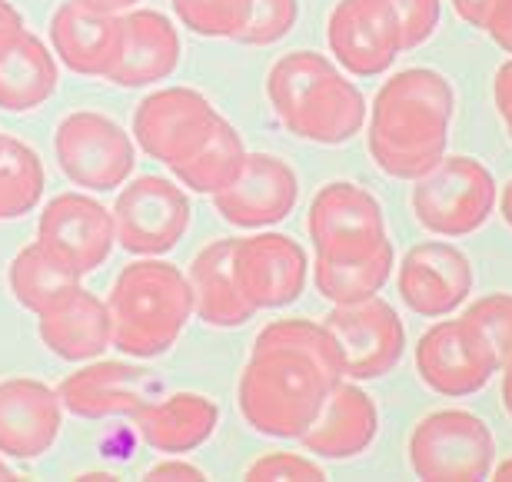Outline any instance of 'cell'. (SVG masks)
I'll return each mask as SVG.
<instances>
[{"label":"cell","instance_id":"cell-17","mask_svg":"<svg viewBox=\"0 0 512 482\" xmlns=\"http://www.w3.org/2000/svg\"><path fill=\"white\" fill-rule=\"evenodd\" d=\"M300 200V180L276 153H247L237 180L213 193V207L230 227L260 230L286 220Z\"/></svg>","mask_w":512,"mask_h":482},{"label":"cell","instance_id":"cell-21","mask_svg":"<svg viewBox=\"0 0 512 482\" xmlns=\"http://www.w3.org/2000/svg\"><path fill=\"white\" fill-rule=\"evenodd\" d=\"M50 47L70 74L107 80L120 54V14L97 10L87 0H64L50 20Z\"/></svg>","mask_w":512,"mask_h":482},{"label":"cell","instance_id":"cell-16","mask_svg":"<svg viewBox=\"0 0 512 482\" xmlns=\"http://www.w3.org/2000/svg\"><path fill=\"white\" fill-rule=\"evenodd\" d=\"M233 270H237L240 293L256 313L296 303L310 280L306 250L286 233H253L237 240Z\"/></svg>","mask_w":512,"mask_h":482},{"label":"cell","instance_id":"cell-38","mask_svg":"<svg viewBox=\"0 0 512 482\" xmlns=\"http://www.w3.org/2000/svg\"><path fill=\"white\" fill-rule=\"evenodd\" d=\"M493 100H496V110H499V117H503L506 133H509V140H512V60H506V64L496 70V77H493Z\"/></svg>","mask_w":512,"mask_h":482},{"label":"cell","instance_id":"cell-10","mask_svg":"<svg viewBox=\"0 0 512 482\" xmlns=\"http://www.w3.org/2000/svg\"><path fill=\"white\" fill-rule=\"evenodd\" d=\"M326 44L346 74L380 77L406 50L389 0H336L326 17Z\"/></svg>","mask_w":512,"mask_h":482},{"label":"cell","instance_id":"cell-20","mask_svg":"<svg viewBox=\"0 0 512 482\" xmlns=\"http://www.w3.org/2000/svg\"><path fill=\"white\" fill-rule=\"evenodd\" d=\"M376 433H380L376 403L356 386V379L353 383L340 379L326 393L320 413H316L310 429L300 436V443L306 453L333 459V463H346V459L363 456L373 446Z\"/></svg>","mask_w":512,"mask_h":482},{"label":"cell","instance_id":"cell-44","mask_svg":"<svg viewBox=\"0 0 512 482\" xmlns=\"http://www.w3.org/2000/svg\"><path fill=\"white\" fill-rule=\"evenodd\" d=\"M489 476H493L496 482H512V456L503 459L499 466H493V473H489Z\"/></svg>","mask_w":512,"mask_h":482},{"label":"cell","instance_id":"cell-4","mask_svg":"<svg viewBox=\"0 0 512 482\" xmlns=\"http://www.w3.org/2000/svg\"><path fill=\"white\" fill-rule=\"evenodd\" d=\"M107 310L117 350L133 360H157L187 330L193 290L173 263L137 260L117 273Z\"/></svg>","mask_w":512,"mask_h":482},{"label":"cell","instance_id":"cell-27","mask_svg":"<svg viewBox=\"0 0 512 482\" xmlns=\"http://www.w3.org/2000/svg\"><path fill=\"white\" fill-rule=\"evenodd\" d=\"M7 286L14 293V300L30 313H47L50 306H57L67 293H74L80 286V273L70 270L67 263H60L44 243L24 246L7 270Z\"/></svg>","mask_w":512,"mask_h":482},{"label":"cell","instance_id":"cell-15","mask_svg":"<svg viewBox=\"0 0 512 482\" xmlns=\"http://www.w3.org/2000/svg\"><path fill=\"white\" fill-rule=\"evenodd\" d=\"M37 240L80 276L110 260L117 243L114 213L87 193H60L37 220Z\"/></svg>","mask_w":512,"mask_h":482},{"label":"cell","instance_id":"cell-25","mask_svg":"<svg viewBox=\"0 0 512 482\" xmlns=\"http://www.w3.org/2000/svg\"><path fill=\"white\" fill-rule=\"evenodd\" d=\"M233 250H237V240H213L193 256L187 273L193 290V313L207 326H217V330L243 326L256 313L247 303V296L240 293Z\"/></svg>","mask_w":512,"mask_h":482},{"label":"cell","instance_id":"cell-32","mask_svg":"<svg viewBox=\"0 0 512 482\" xmlns=\"http://www.w3.org/2000/svg\"><path fill=\"white\" fill-rule=\"evenodd\" d=\"M459 320L486 343V350L493 353L499 369L512 360V293L479 296V300L466 306V313Z\"/></svg>","mask_w":512,"mask_h":482},{"label":"cell","instance_id":"cell-37","mask_svg":"<svg viewBox=\"0 0 512 482\" xmlns=\"http://www.w3.org/2000/svg\"><path fill=\"white\" fill-rule=\"evenodd\" d=\"M483 30L496 40V47H503L512 57V0H496V7L489 10Z\"/></svg>","mask_w":512,"mask_h":482},{"label":"cell","instance_id":"cell-13","mask_svg":"<svg viewBox=\"0 0 512 482\" xmlns=\"http://www.w3.org/2000/svg\"><path fill=\"white\" fill-rule=\"evenodd\" d=\"M416 373L439 396L463 399L489 386L499 363L463 320H439L419 336Z\"/></svg>","mask_w":512,"mask_h":482},{"label":"cell","instance_id":"cell-40","mask_svg":"<svg viewBox=\"0 0 512 482\" xmlns=\"http://www.w3.org/2000/svg\"><path fill=\"white\" fill-rule=\"evenodd\" d=\"M20 30H24V17H20V10L10 4V0H0V50H4Z\"/></svg>","mask_w":512,"mask_h":482},{"label":"cell","instance_id":"cell-26","mask_svg":"<svg viewBox=\"0 0 512 482\" xmlns=\"http://www.w3.org/2000/svg\"><path fill=\"white\" fill-rule=\"evenodd\" d=\"M57 80V57L27 27L0 50V110L7 114H30L44 107L54 97Z\"/></svg>","mask_w":512,"mask_h":482},{"label":"cell","instance_id":"cell-41","mask_svg":"<svg viewBox=\"0 0 512 482\" xmlns=\"http://www.w3.org/2000/svg\"><path fill=\"white\" fill-rule=\"evenodd\" d=\"M87 4L97 10H107V14H127V10L137 7L140 0H87Z\"/></svg>","mask_w":512,"mask_h":482},{"label":"cell","instance_id":"cell-33","mask_svg":"<svg viewBox=\"0 0 512 482\" xmlns=\"http://www.w3.org/2000/svg\"><path fill=\"white\" fill-rule=\"evenodd\" d=\"M300 17V4L296 0H250V20L243 27L237 44L247 47H273L283 37H290Z\"/></svg>","mask_w":512,"mask_h":482},{"label":"cell","instance_id":"cell-5","mask_svg":"<svg viewBox=\"0 0 512 482\" xmlns=\"http://www.w3.org/2000/svg\"><path fill=\"white\" fill-rule=\"evenodd\" d=\"M409 207L419 227L433 237H469L496 213V180L483 160L443 157L433 170L413 180Z\"/></svg>","mask_w":512,"mask_h":482},{"label":"cell","instance_id":"cell-3","mask_svg":"<svg viewBox=\"0 0 512 482\" xmlns=\"http://www.w3.org/2000/svg\"><path fill=\"white\" fill-rule=\"evenodd\" d=\"M266 97L276 120L293 137L320 147H340L363 133L370 104L330 57L313 50L283 54L266 74Z\"/></svg>","mask_w":512,"mask_h":482},{"label":"cell","instance_id":"cell-29","mask_svg":"<svg viewBox=\"0 0 512 482\" xmlns=\"http://www.w3.org/2000/svg\"><path fill=\"white\" fill-rule=\"evenodd\" d=\"M243 163H247V147H243L240 130L233 127L230 120L220 117L217 130L203 143V150L197 157H190L187 163H180V167H173V173H177V180L183 187H190L193 193H210L213 197V193H220L223 187H230V183L237 180Z\"/></svg>","mask_w":512,"mask_h":482},{"label":"cell","instance_id":"cell-39","mask_svg":"<svg viewBox=\"0 0 512 482\" xmlns=\"http://www.w3.org/2000/svg\"><path fill=\"white\" fill-rule=\"evenodd\" d=\"M456 10V17L459 20H466L469 27H479L483 30L486 27V17H489V10L496 7V0H449Z\"/></svg>","mask_w":512,"mask_h":482},{"label":"cell","instance_id":"cell-23","mask_svg":"<svg viewBox=\"0 0 512 482\" xmlns=\"http://www.w3.org/2000/svg\"><path fill=\"white\" fill-rule=\"evenodd\" d=\"M37 336L64 363H90L114 346L107 303L87 293L84 286H77L57 306L37 316Z\"/></svg>","mask_w":512,"mask_h":482},{"label":"cell","instance_id":"cell-34","mask_svg":"<svg viewBox=\"0 0 512 482\" xmlns=\"http://www.w3.org/2000/svg\"><path fill=\"white\" fill-rule=\"evenodd\" d=\"M250 482H323L326 469L296 453H270L247 469Z\"/></svg>","mask_w":512,"mask_h":482},{"label":"cell","instance_id":"cell-42","mask_svg":"<svg viewBox=\"0 0 512 482\" xmlns=\"http://www.w3.org/2000/svg\"><path fill=\"white\" fill-rule=\"evenodd\" d=\"M499 213H503L506 227L512 230V180L503 187V193H499Z\"/></svg>","mask_w":512,"mask_h":482},{"label":"cell","instance_id":"cell-24","mask_svg":"<svg viewBox=\"0 0 512 482\" xmlns=\"http://www.w3.org/2000/svg\"><path fill=\"white\" fill-rule=\"evenodd\" d=\"M130 419L150 449L183 456L210 443L220 423V409L203 393H173L167 399H147Z\"/></svg>","mask_w":512,"mask_h":482},{"label":"cell","instance_id":"cell-14","mask_svg":"<svg viewBox=\"0 0 512 482\" xmlns=\"http://www.w3.org/2000/svg\"><path fill=\"white\" fill-rule=\"evenodd\" d=\"M473 280L476 273L469 256L446 240L413 246L396 270L399 300L426 320L453 316L473 293Z\"/></svg>","mask_w":512,"mask_h":482},{"label":"cell","instance_id":"cell-11","mask_svg":"<svg viewBox=\"0 0 512 482\" xmlns=\"http://www.w3.org/2000/svg\"><path fill=\"white\" fill-rule=\"evenodd\" d=\"M117 243L127 253L160 256L170 253L190 227V200L167 177H137L114 200Z\"/></svg>","mask_w":512,"mask_h":482},{"label":"cell","instance_id":"cell-12","mask_svg":"<svg viewBox=\"0 0 512 482\" xmlns=\"http://www.w3.org/2000/svg\"><path fill=\"white\" fill-rule=\"evenodd\" d=\"M323 326L340 343L346 379H356V383H370V379L393 373L406 353L403 320L380 296L353 306H333Z\"/></svg>","mask_w":512,"mask_h":482},{"label":"cell","instance_id":"cell-7","mask_svg":"<svg viewBox=\"0 0 512 482\" xmlns=\"http://www.w3.org/2000/svg\"><path fill=\"white\" fill-rule=\"evenodd\" d=\"M306 233L316 260H363L389 243L380 200L350 180H333L316 190Z\"/></svg>","mask_w":512,"mask_h":482},{"label":"cell","instance_id":"cell-18","mask_svg":"<svg viewBox=\"0 0 512 482\" xmlns=\"http://www.w3.org/2000/svg\"><path fill=\"white\" fill-rule=\"evenodd\" d=\"M64 403L57 389L40 379H0V456L30 463L40 459L60 436Z\"/></svg>","mask_w":512,"mask_h":482},{"label":"cell","instance_id":"cell-43","mask_svg":"<svg viewBox=\"0 0 512 482\" xmlns=\"http://www.w3.org/2000/svg\"><path fill=\"white\" fill-rule=\"evenodd\" d=\"M503 406H506V413L512 416V360L503 366Z\"/></svg>","mask_w":512,"mask_h":482},{"label":"cell","instance_id":"cell-35","mask_svg":"<svg viewBox=\"0 0 512 482\" xmlns=\"http://www.w3.org/2000/svg\"><path fill=\"white\" fill-rule=\"evenodd\" d=\"M403 27V44L406 50L423 47L429 37L436 34L439 17H443V0H389Z\"/></svg>","mask_w":512,"mask_h":482},{"label":"cell","instance_id":"cell-1","mask_svg":"<svg viewBox=\"0 0 512 482\" xmlns=\"http://www.w3.org/2000/svg\"><path fill=\"white\" fill-rule=\"evenodd\" d=\"M340 379H346L340 343L323 323L276 320L260 330L240 373V416L260 436L300 439Z\"/></svg>","mask_w":512,"mask_h":482},{"label":"cell","instance_id":"cell-19","mask_svg":"<svg viewBox=\"0 0 512 482\" xmlns=\"http://www.w3.org/2000/svg\"><path fill=\"white\" fill-rule=\"evenodd\" d=\"M183 47L173 20L160 10L120 14V54L107 80L114 87H150L180 67Z\"/></svg>","mask_w":512,"mask_h":482},{"label":"cell","instance_id":"cell-28","mask_svg":"<svg viewBox=\"0 0 512 482\" xmlns=\"http://www.w3.org/2000/svg\"><path fill=\"white\" fill-rule=\"evenodd\" d=\"M393 266V243H383L373 256H363V260H313V286L326 303L353 306L380 293L389 283Z\"/></svg>","mask_w":512,"mask_h":482},{"label":"cell","instance_id":"cell-22","mask_svg":"<svg viewBox=\"0 0 512 482\" xmlns=\"http://www.w3.org/2000/svg\"><path fill=\"white\" fill-rule=\"evenodd\" d=\"M157 386L143 366L130 363H87L84 369L70 373L57 386L60 403L70 416L80 419H110L133 416L150 399Z\"/></svg>","mask_w":512,"mask_h":482},{"label":"cell","instance_id":"cell-30","mask_svg":"<svg viewBox=\"0 0 512 482\" xmlns=\"http://www.w3.org/2000/svg\"><path fill=\"white\" fill-rule=\"evenodd\" d=\"M44 163L24 140L4 137L0 150V220H20L44 197Z\"/></svg>","mask_w":512,"mask_h":482},{"label":"cell","instance_id":"cell-8","mask_svg":"<svg viewBox=\"0 0 512 482\" xmlns=\"http://www.w3.org/2000/svg\"><path fill=\"white\" fill-rule=\"evenodd\" d=\"M54 153L60 173L84 190H117L133 173L137 147L114 117L97 110H77L57 123Z\"/></svg>","mask_w":512,"mask_h":482},{"label":"cell","instance_id":"cell-6","mask_svg":"<svg viewBox=\"0 0 512 482\" xmlns=\"http://www.w3.org/2000/svg\"><path fill=\"white\" fill-rule=\"evenodd\" d=\"M409 469L426 482H479L496 463V439L469 409H436L409 433Z\"/></svg>","mask_w":512,"mask_h":482},{"label":"cell","instance_id":"cell-31","mask_svg":"<svg viewBox=\"0 0 512 482\" xmlns=\"http://www.w3.org/2000/svg\"><path fill=\"white\" fill-rule=\"evenodd\" d=\"M187 30L210 40H240L250 20V0H170Z\"/></svg>","mask_w":512,"mask_h":482},{"label":"cell","instance_id":"cell-46","mask_svg":"<svg viewBox=\"0 0 512 482\" xmlns=\"http://www.w3.org/2000/svg\"><path fill=\"white\" fill-rule=\"evenodd\" d=\"M0 150H4V133H0Z\"/></svg>","mask_w":512,"mask_h":482},{"label":"cell","instance_id":"cell-9","mask_svg":"<svg viewBox=\"0 0 512 482\" xmlns=\"http://www.w3.org/2000/svg\"><path fill=\"white\" fill-rule=\"evenodd\" d=\"M217 123V107L200 90L163 87L143 97L133 110V140L150 160H160L173 170L197 157Z\"/></svg>","mask_w":512,"mask_h":482},{"label":"cell","instance_id":"cell-45","mask_svg":"<svg viewBox=\"0 0 512 482\" xmlns=\"http://www.w3.org/2000/svg\"><path fill=\"white\" fill-rule=\"evenodd\" d=\"M17 473H14V469H10L7 463H4V459H0V482H4V479H14Z\"/></svg>","mask_w":512,"mask_h":482},{"label":"cell","instance_id":"cell-36","mask_svg":"<svg viewBox=\"0 0 512 482\" xmlns=\"http://www.w3.org/2000/svg\"><path fill=\"white\" fill-rule=\"evenodd\" d=\"M143 479H150V482H200V479H207V473L193 463H183V459H163V463L150 466L147 473H143Z\"/></svg>","mask_w":512,"mask_h":482},{"label":"cell","instance_id":"cell-2","mask_svg":"<svg viewBox=\"0 0 512 482\" xmlns=\"http://www.w3.org/2000/svg\"><path fill=\"white\" fill-rule=\"evenodd\" d=\"M456 90L433 67H406L376 90L366 117V147L383 177L419 180L446 157Z\"/></svg>","mask_w":512,"mask_h":482}]
</instances>
